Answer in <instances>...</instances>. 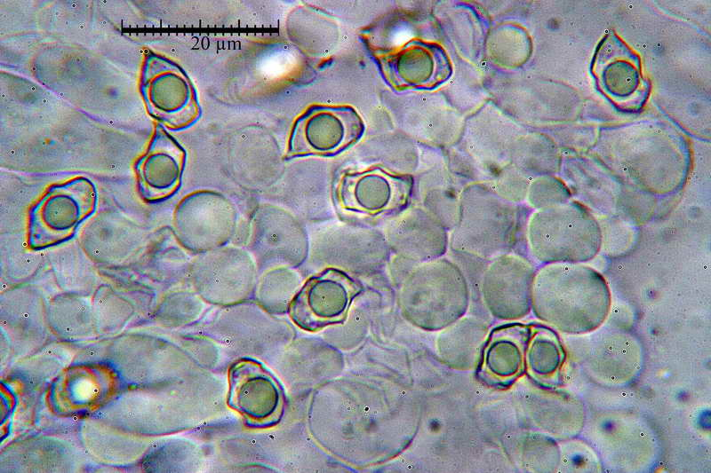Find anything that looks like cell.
Masks as SVG:
<instances>
[{"instance_id":"1","label":"cell","mask_w":711,"mask_h":473,"mask_svg":"<svg viewBox=\"0 0 711 473\" xmlns=\"http://www.w3.org/2000/svg\"><path fill=\"white\" fill-rule=\"evenodd\" d=\"M611 306L604 277L585 264H547L538 272L531 291L535 315L569 335H585L599 328Z\"/></svg>"},{"instance_id":"9","label":"cell","mask_w":711,"mask_h":473,"mask_svg":"<svg viewBox=\"0 0 711 473\" xmlns=\"http://www.w3.org/2000/svg\"><path fill=\"white\" fill-rule=\"evenodd\" d=\"M381 71L395 89H432L451 75V62L438 44L412 40L396 51L377 56Z\"/></svg>"},{"instance_id":"5","label":"cell","mask_w":711,"mask_h":473,"mask_svg":"<svg viewBox=\"0 0 711 473\" xmlns=\"http://www.w3.org/2000/svg\"><path fill=\"white\" fill-rule=\"evenodd\" d=\"M363 131V121L353 106L310 105L292 123L284 158L336 154L358 141Z\"/></svg>"},{"instance_id":"3","label":"cell","mask_w":711,"mask_h":473,"mask_svg":"<svg viewBox=\"0 0 711 473\" xmlns=\"http://www.w3.org/2000/svg\"><path fill=\"white\" fill-rule=\"evenodd\" d=\"M97 204V188L88 177L52 185L29 209L28 248L41 250L68 240Z\"/></svg>"},{"instance_id":"8","label":"cell","mask_w":711,"mask_h":473,"mask_svg":"<svg viewBox=\"0 0 711 473\" xmlns=\"http://www.w3.org/2000/svg\"><path fill=\"white\" fill-rule=\"evenodd\" d=\"M186 159V150L158 123L146 153L134 163L141 199L155 203L176 193L181 185Z\"/></svg>"},{"instance_id":"12","label":"cell","mask_w":711,"mask_h":473,"mask_svg":"<svg viewBox=\"0 0 711 473\" xmlns=\"http://www.w3.org/2000/svg\"><path fill=\"white\" fill-rule=\"evenodd\" d=\"M493 265L499 284L500 307L504 318L524 317L531 308V291L536 271L525 258L501 254Z\"/></svg>"},{"instance_id":"10","label":"cell","mask_w":711,"mask_h":473,"mask_svg":"<svg viewBox=\"0 0 711 473\" xmlns=\"http://www.w3.org/2000/svg\"><path fill=\"white\" fill-rule=\"evenodd\" d=\"M411 186L408 178L373 168L342 175L336 199L345 210L376 216L403 206Z\"/></svg>"},{"instance_id":"7","label":"cell","mask_w":711,"mask_h":473,"mask_svg":"<svg viewBox=\"0 0 711 473\" xmlns=\"http://www.w3.org/2000/svg\"><path fill=\"white\" fill-rule=\"evenodd\" d=\"M358 291L348 274L328 268L306 280L292 298L288 314L300 328L315 332L344 321Z\"/></svg>"},{"instance_id":"6","label":"cell","mask_w":711,"mask_h":473,"mask_svg":"<svg viewBox=\"0 0 711 473\" xmlns=\"http://www.w3.org/2000/svg\"><path fill=\"white\" fill-rule=\"evenodd\" d=\"M228 405L249 427L268 428L284 414V395L276 378L260 362L242 358L228 370Z\"/></svg>"},{"instance_id":"13","label":"cell","mask_w":711,"mask_h":473,"mask_svg":"<svg viewBox=\"0 0 711 473\" xmlns=\"http://www.w3.org/2000/svg\"><path fill=\"white\" fill-rule=\"evenodd\" d=\"M564 360V352L555 333L548 327L531 328L525 352V367L539 382L555 381Z\"/></svg>"},{"instance_id":"2","label":"cell","mask_w":711,"mask_h":473,"mask_svg":"<svg viewBox=\"0 0 711 473\" xmlns=\"http://www.w3.org/2000/svg\"><path fill=\"white\" fill-rule=\"evenodd\" d=\"M526 235L531 255L543 264H585L603 246L598 217L578 202L537 210L529 217Z\"/></svg>"},{"instance_id":"11","label":"cell","mask_w":711,"mask_h":473,"mask_svg":"<svg viewBox=\"0 0 711 473\" xmlns=\"http://www.w3.org/2000/svg\"><path fill=\"white\" fill-rule=\"evenodd\" d=\"M531 328L514 324L497 328L489 338L481 374L498 384L515 380L525 366V352Z\"/></svg>"},{"instance_id":"4","label":"cell","mask_w":711,"mask_h":473,"mask_svg":"<svg viewBox=\"0 0 711 473\" xmlns=\"http://www.w3.org/2000/svg\"><path fill=\"white\" fill-rule=\"evenodd\" d=\"M140 91L148 114L168 130H187L201 117L193 82L179 64L163 55H146Z\"/></svg>"}]
</instances>
